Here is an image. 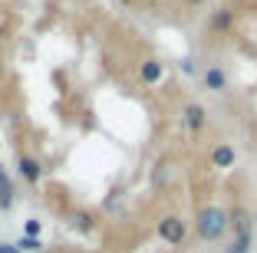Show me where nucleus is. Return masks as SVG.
<instances>
[{
    "instance_id": "nucleus-1",
    "label": "nucleus",
    "mask_w": 257,
    "mask_h": 253,
    "mask_svg": "<svg viewBox=\"0 0 257 253\" xmlns=\"http://www.w3.org/2000/svg\"><path fill=\"white\" fill-rule=\"evenodd\" d=\"M227 227H231V217L221 207H204L198 214V233H201V240H221L227 233Z\"/></svg>"
},
{
    "instance_id": "nucleus-2",
    "label": "nucleus",
    "mask_w": 257,
    "mask_h": 253,
    "mask_svg": "<svg viewBox=\"0 0 257 253\" xmlns=\"http://www.w3.org/2000/svg\"><path fill=\"white\" fill-rule=\"evenodd\" d=\"M159 237L172 246H182L185 237H188V227H185L182 217H162L159 220Z\"/></svg>"
},
{
    "instance_id": "nucleus-3",
    "label": "nucleus",
    "mask_w": 257,
    "mask_h": 253,
    "mask_svg": "<svg viewBox=\"0 0 257 253\" xmlns=\"http://www.w3.org/2000/svg\"><path fill=\"white\" fill-rule=\"evenodd\" d=\"M231 227H234V240H244V243H250V227H254V220H250V214L244 207H234L231 210Z\"/></svg>"
},
{
    "instance_id": "nucleus-4",
    "label": "nucleus",
    "mask_w": 257,
    "mask_h": 253,
    "mask_svg": "<svg viewBox=\"0 0 257 253\" xmlns=\"http://www.w3.org/2000/svg\"><path fill=\"white\" fill-rule=\"evenodd\" d=\"M17 174H20L27 184H37V181L43 178V164H40L37 158H30V155H20L17 158Z\"/></svg>"
},
{
    "instance_id": "nucleus-5",
    "label": "nucleus",
    "mask_w": 257,
    "mask_h": 253,
    "mask_svg": "<svg viewBox=\"0 0 257 253\" xmlns=\"http://www.w3.org/2000/svg\"><path fill=\"white\" fill-rule=\"evenodd\" d=\"M182 122L191 128V132H201V128L208 125V112H204L198 102H188V105L182 109Z\"/></svg>"
},
{
    "instance_id": "nucleus-6",
    "label": "nucleus",
    "mask_w": 257,
    "mask_h": 253,
    "mask_svg": "<svg viewBox=\"0 0 257 253\" xmlns=\"http://www.w3.org/2000/svg\"><path fill=\"white\" fill-rule=\"evenodd\" d=\"M208 30L211 33H231L234 30V10H227V7H221V10H214L211 14V20H208Z\"/></svg>"
},
{
    "instance_id": "nucleus-7",
    "label": "nucleus",
    "mask_w": 257,
    "mask_h": 253,
    "mask_svg": "<svg viewBox=\"0 0 257 253\" xmlns=\"http://www.w3.org/2000/svg\"><path fill=\"white\" fill-rule=\"evenodd\" d=\"M201 82H204V89H211V92H227V76L221 66H208L201 73Z\"/></svg>"
},
{
    "instance_id": "nucleus-8",
    "label": "nucleus",
    "mask_w": 257,
    "mask_h": 253,
    "mask_svg": "<svg viewBox=\"0 0 257 253\" xmlns=\"http://www.w3.org/2000/svg\"><path fill=\"white\" fill-rule=\"evenodd\" d=\"M234 161H237V151L231 148V145H218V148L211 151V168H231Z\"/></svg>"
},
{
    "instance_id": "nucleus-9",
    "label": "nucleus",
    "mask_w": 257,
    "mask_h": 253,
    "mask_svg": "<svg viewBox=\"0 0 257 253\" xmlns=\"http://www.w3.org/2000/svg\"><path fill=\"white\" fill-rule=\"evenodd\" d=\"M162 76H165V66H162L159 60H145L142 63V82L155 86V82H162Z\"/></svg>"
},
{
    "instance_id": "nucleus-10",
    "label": "nucleus",
    "mask_w": 257,
    "mask_h": 253,
    "mask_svg": "<svg viewBox=\"0 0 257 253\" xmlns=\"http://www.w3.org/2000/svg\"><path fill=\"white\" fill-rule=\"evenodd\" d=\"M7 207H14V184H10L7 171L0 168V210H7Z\"/></svg>"
},
{
    "instance_id": "nucleus-11",
    "label": "nucleus",
    "mask_w": 257,
    "mask_h": 253,
    "mask_svg": "<svg viewBox=\"0 0 257 253\" xmlns=\"http://www.w3.org/2000/svg\"><path fill=\"white\" fill-rule=\"evenodd\" d=\"M73 227H76V230H83V233H89L92 230V214H89V210H76V214H73Z\"/></svg>"
},
{
    "instance_id": "nucleus-12",
    "label": "nucleus",
    "mask_w": 257,
    "mask_h": 253,
    "mask_svg": "<svg viewBox=\"0 0 257 253\" xmlns=\"http://www.w3.org/2000/svg\"><path fill=\"white\" fill-rule=\"evenodd\" d=\"M17 250H20V253L23 250H27V253H37L40 250V240L37 237H20V240H17Z\"/></svg>"
},
{
    "instance_id": "nucleus-13",
    "label": "nucleus",
    "mask_w": 257,
    "mask_h": 253,
    "mask_svg": "<svg viewBox=\"0 0 257 253\" xmlns=\"http://www.w3.org/2000/svg\"><path fill=\"white\" fill-rule=\"evenodd\" d=\"M224 253H250V243H244V240H234V243L227 246Z\"/></svg>"
},
{
    "instance_id": "nucleus-14",
    "label": "nucleus",
    "mask_w": 257,
    "mask_h": 253,
    "mask_svg": "<svg viewBox=\"0 0 257 253\" xmlns=\"http://www.w3.org/2000/svg\"><path fill=\"white\" fill-rule=\"evenodd\" d=\"M23 230H27V237H37V233H40V220H27Z\"/></svg>"
},
{
    "instance_id": "nucleus-15",
    "label": "nucleus",
    "mask_w": 257,
    "mask_h": 253,
    "mask_svg": "<svg viewBox=\"0 0 257 253\" xmlns=\"http://www.w3.org/2000/svg\"><path fill=\"white\" fill-rule=\"evenodd\" d=\"M182 69L191 76V73H195V60H182Z\"/></svg>"
},
{
    "instance_id": "nucleus-16",
    "label": "nucleus",
    "mask_w": 257,
    "mask_h": 253,
    "mask_svg": "<svg viewBox=\"0 0 257 253\" xmlns=\"http://www.w3.org/2000/svg\"><path fill=\"white\" fill-rule=\"evenodd\" d=\"M0 253H20V250H17V243H0Z\"/></svg>"
},
{
    "instance_id": "nucleus-17",
    "label": "nucleus",
    "mask_w": 257,
    "mask_h": 253,
    "mask_svg": "<svg viewBox=\"0 0 257 253\" xmlns=\"http://www.w3.org/2000/svg\"><path fill=\"white\" fill-rule=\"evenodd\" d=\"M182 4H185V7H201L204 0H182Z\"/></svg>"
},
{
    "instance_id": "nucleus-18",
    "label": "nucleus",
    "mask_w": 257,
    "mask_h": 253,
    "mask_svg": "<svg viewBox=\"0 0 257 253\" xmlns=\"http://www.w3.org/2000/svg\"><path fill=\"white\" fill-rule=\"evenodd\" d=\"M0 33H4V30H0Z\"/></svg>"
},
{
    "instance_id": "nucleus-19",
    "label": "nucleus",
    "mask_w": 257,
    "mask_h": 253,
    "mask_svg": "<svg viewBox=\"0 0 257 253\" xmlns=\"http://www.w3.org/2000/svg\"><path fill=\"white\" fill-rule=\"evenodd\" d=\"M254 223H257V220H254Z\"/></svg>"
}]
</instances>
